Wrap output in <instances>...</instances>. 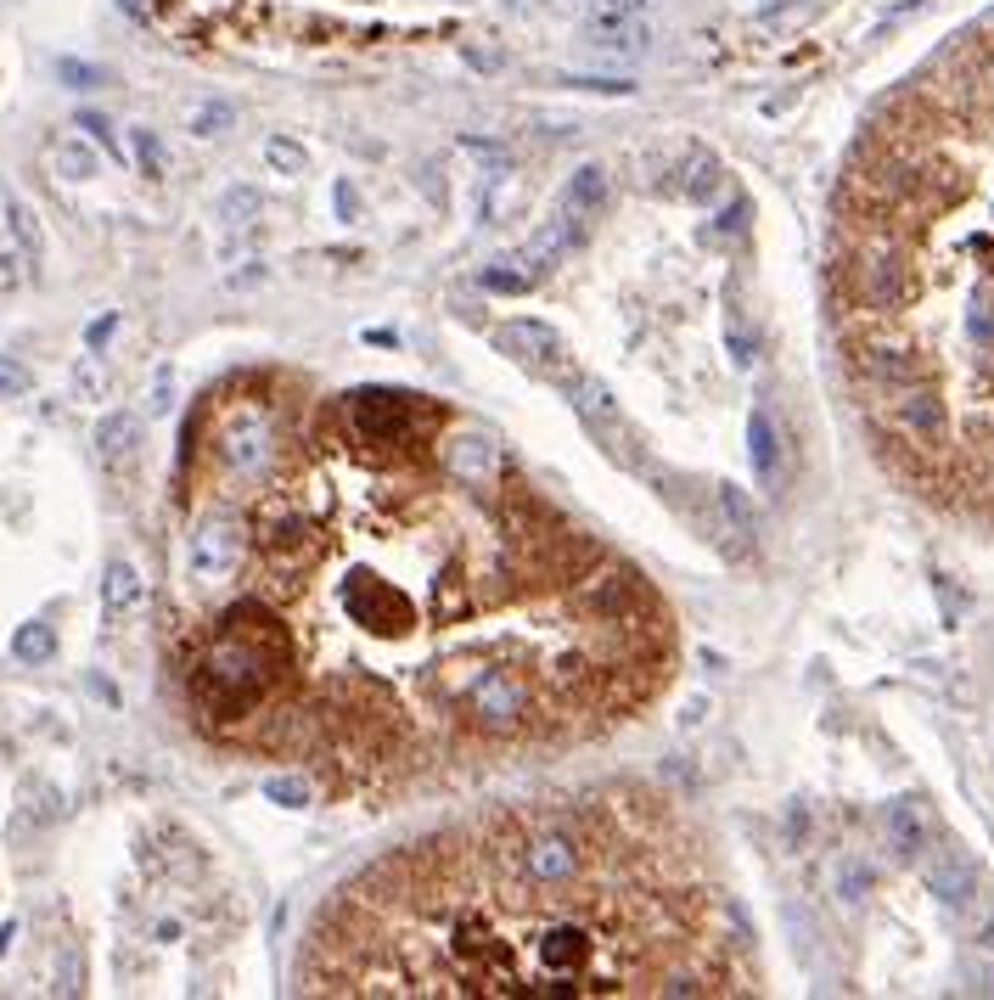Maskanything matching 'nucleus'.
Here are the masks:
<instances>
[{"mask_svg": "<svg viewBox=\"0 0 994 1000\" xmlns=\"http://www.w3.org/2000/svg\"><path fill=\"white\" fill-rule=\"evenodd\" d=\"M714 506H720V517L731 523V535H742V540L759 535V517H753V506H747V495H742V490L720 484V490H714Z\"/></svg>", "mask_w": 994, "mask_h": 1000, "instance_id": "10", "label": "nucleus"}, {"mask_svg": "<svg viewBox=\"0 0 994 1000\" xmlns=\"http://www.w3.org/2000/svg\"><path fill=\"white\" fill-rule=\"evenodd\" d=\"M219 220H225V225H248V220H259V192H248V186L225 192V198H219Z\"/></svg>", "mask_w": 994, "mask_h": 1000, "instance_id": "17", "label": "nucleus"}, {"mask_svg": "<svg viewBox=\"0 0 994 1000\" xmlns=\"http://www.w3.org/2000/svg\"><path fill=\"white\" fill-rule=\"evenodd\" d=\"M742 220H747V203H731V209H725V220H720V236L742 231Z\"/></svg>", "mask_w": 994, "mask_h": 1000, "instance_id": "25", "label": "nucleus"}, {"mask_svg": "<svg viewBox=\"0 0 994 1000\" xmlns=\"http://www.w3.org/2000/svg\"><path fill=\"white\" fill-rule=\"evenodd\" d=\"M264 798L281 804V809H304V804H309V782H304V776H270V782H264Z\"/></svg>", "mask_w": 994, "mask_h": 1000, "instance_id": "16", "label": "nucleus"}, {"mask_svg": "<svg viewBox=\"0 0 994 1000\" xmlns=\"http://www.w3.org/2000/svg\"><path fill=\"white\" fill-rule=\"evenodd\" d=\"M79 124H84V130H90V135H102V141H108V147H113V135H108V119H97V113H84V119H79Z\"/></svg>", "mask_w": 994, "mask_h": 1000, "instance_id": "26", "label": "nucleus"}, {"mask_svg": "<svg viewBox=\"0 0 994 1000\" xmlns=\"http://www.w3.org/2000/svg\"><path fill=\"white\" fill-rule=\"evenodd\" d=\"M484 288H489V293H529L534 276H529L523 265L506 259V265H484Z\"/></svg>", "mask_w": 994, "mask_h": 1000, "instance_id": "14", "label": "nucleus"}, {"mask_svg": "<svg viewBox=\"0 0 994 1000\" xmlns=\"http://www.w3.org/2000/svg\"><path fill=\"white\" fill-rule=\"evenodd\" d=\"M495 349L500 355H511L517 366H529L534 377H545V383H574V360H567V344H562V332L556 326H545V321H506V326H495Z\"/></svg>", "mask_w": 994, "mask_h": 1000, "instance_id": "4", "label": "nucleus"}, {"mask_svg": "<svg viewBox=\"0 0 994 1000\" xmlns=\"http://www.w3.org/2000/svg\"><path fill=\"white\" fill-rule=\"evenodd\" d=\"M680 192H686L691 203H708V198L720 192V164H714V158H691V180L680 186Z\"/></svg>", "mask_w": 994, "mask_h": 1000, "instance_id": "15", "label": "nucleus"}, {"mask_svg": "<svg viewBox=\"0 0 994 1000\" xmlns=\"http://www.w3.org/2000/svg\"><path fill=\"white\" fill-rule=\"evenodd\" d=\"M153 411H169V371H158V394H153Z\"/></svg>", "mask_w": 994, "mask_h": 1000, "instance_id": "27", "label": "nucleus"}, {"mask_svg": "<svg viewBox=\"0 0 994 1000\" xmlns=\"http://www.w3.org/2000/svg\"><path fill=\"white\" fill-rule=\"evenodd\" d=\"M264 164H270L275 175H304V164H309V158H304V147H298V141H287V135H270V141H264Z\"/></svg>", "mask_w": 994, "mask_h": 1000, "instance_id": "13", "label": "nucleus"}, {"mask_svg": "<svg viewBox=\"0 0 994 1000\" xmlns=\"http://www.w3.org/2000/svg\"><path fill=\"white\" fill-rule=\"evenodd\" d=\"M888 832H893V843H899V849H916V843H922V827H916V816H911L905 804H893V809H888Z\"/></svg>", "mask_w": 994, "mask_h": 1000, "instance_id": "20", "label": "nucleus"}, {"mask_svg": "<svg viewBox=\"0 0 994 1000\" xmlns=\"http://www.w3.org/2000/svg\"><path fill=\"white\" fill-rule=\"evenodd\" d=\"M97 450H102V461H129V456L140 450V416L108 411L102 427H97Z\"/></svg>", "mask_w": 994, "mask_h": 1000, "instance_id": "6", "label": "nucleus"}, {"mask_svg": "<svg viewBox=\"0 0 994 1000\" xmlns=\"http://www.w3.org/2000/svg\"><path fill=\"white\" fill-rule=\"evenodd\" d=\"M57 74H63V79H68L74 90H90V85H102V74H97V68H90V63H74V57H63V63H57Z\"/></svg>", "mask_w": 994, "mask_h": 1000, "instance_id": "23", "label": "nucleus"}, {"mask_svg": "<svg viewBox=\"0 0 994 1000\" xmlns=\"http://www.w3.org/2000/svg\"><path fill=\"white\" fill-rule=\"evenodd\" d=\"M601 203H607V169H596V164L574 169V180H567V192H562V209L579 214V220H590Z\"/></svg>", "mask_w": 994, "mask_h": 1000, "instance_id": "8", "label": "nucleus"}, {"mask_svg": "<svg viewBox=\"0 0 994 1000\" xmlns=\"http://www.w3.org/2000/svg\"><path fill=\"white\" fill-rule=\"evenodd\" d=\"M135 158H140V169H147L153 180L163 175V147H158V135H153V130H135Z\"/></svg>", "mask_w": 994, "mask_h": 1000, "instance_id": "21", "label": "nucleus"}, {"mask_svg": "<svg viewBox=\"0 0 994 1000\" xmlns=\"http://www.w3.org/2000/svg\"><path fill=\"white\" fill-rule=\"evenodd\" d=\"M29 366L18 360V355H0V400H18V394H29Z\"/></svg>", "mask_w": 994, "mask_h": 1000, "instance_id": "19", "label": "nucleus"}, {"mask_svg": "<svg viewBox=\"0 0 994 1000\" xmlns=\"http://www.w3.org/2000/svg\"><path fill=\"white\" fill-rule=\"evenodd\" d=\"M219 484L248 495V591L180 652L219 742L399 793L601 737L675 675L669 602L450 400H287L270 461Z\"/></svg>", "mask_w": 994, "mask_h": 1000, "instance_id": "1", "label": "nucleus"}, {"mask_svg": "<svg viewBox=\"0 0 994 1000\" xmlns=\"http://www.w3.org/2000/svg\"><path fill=\"white\" fill-rule=\"evenodd\" d=\"M747 456H753V472H759V479H776L781 439H776V416H770L765 405L747 416Z\"/></svg>", "mask_w": 994, "mask_h": 1000, "instance_id": "7", "label": "nucleus"}, {"mask_svg": "<svg viewBox=\"0 0 994 1000\" xmlns=\"http://www.w3.org/2000/svg\"><path fill=\"white\" fill-rule=\"evenodd\" d=\"M52 164H57L68 180H90V175H97V153L79 147V141H57V147H52Z\"/></svg>", "mask_w": 994, "mask_h": 1000, "instance_id": "12", "label": "nucleus"}, {"mask_svg": "<svg viewBox=\"0 0 994 1000\" xmlns=\"http://www.w3.org/2000/svg\"><path fill=\"white\" fill-rule=\"evenodd\" d=\"M102 607L118 618L129 607H140V574L129 562H108V580H102Z\"/></svg>", "mask_w": 994, "mask_h": 1000, "instance_id": "9", "label": "nucleus"}, {"mask_svg": "<svg viewBox=\"0 0 994 1000\" xmlns=\"http://www.w3.org/2000/svg\"><path fill=\"white\" fill-rule=\"evenodd\" d=\"M230 119H236V113H230L225 102H208V108H197V113H192V130H197V135H219Z\"/></svg>", "mask_w": 994, "mask_h": 1000, "instance_id": "22", "label": "nucleus"}, {"mask_svg": "<svg viewBox=\"0 0 994 1000\" xmlns=\"http://www.w3.org/2000/svg\"><path fill=\"white\" fill-rule=\"evenodd\" d=\"M304 995L702 1000L759 989L702 832L607 782L416 838L354 872L309 928Z\"/></svg>", "mask_w": 994, "mask_h": 1000, "instance_id": "2", "label": "nucleus"}, {"mask_svg": "<svg viewBox=\"0 0 994 1000\" xmlns=\"http://www.w3.org/2000/svg\"><path fill=\"white\" fill-rule=\"evenodd\" d=\"M567 394H574V411L585 416V427H590L596 439H607L612 456H624L630 467H641V450H635V439L624 434L619 400L607 394V383H596V377H574V383H567Z\"/></svg>", "mask_w": 994, "mask_h": 1000, "instance_id": "5", "label": "nucleus"}, {"mask_svg": "<svg viewBox=\"0 0 994 1000\" xmlns=\"http://www.w3.org/2000/svg\"><path fill=\"white\" fill-rule=\"evenodd\" d=\"M7 214H12V231H18L23 254H29V259H39V243H45V236H39V220L29 214V203H18V198H12V203H7Z\"/></svg>", "mask_w": 994, "mask_h": 1000, "instance_id": "18", "label": "nucleus"}, {"mask_svg": "<svg viewBox=\"0 0 994 1000\" xmlns=\"http://www.w3.org/2000/svg\"><path fill=\"white\" fill-rule=\"evenodd\" d=\"M113 326H118V315H102L97 326H90V332H84V338H90V349H102V344L113 338Z\"/></svg>", "mask_w": 994, "mask_h": 1000, "instance_id": "24", "label": "nucleus"}, {"mask_svg": "<svg viewBox=\"0 0 994 1000\" xmlns=\"http://www.w3.org/2000/svg\"><path fill=\"white\" fill-rule=\"evenodd\" d=\"M826 315L882 472L994 535V18L860 124L832 198Z\"/></svg>", "mask_w": 994, "mask_h": 1000, "instance_id": "3", "label": "nucleus"}, {"mask_svg": "<svg viewBox=\"0 0 994 1000\" xmlns=\"http://www.w3.org/2000/svg\"><path fill=\"white\" fill-rule=\"evenodd\" d=\"M12 658H18V663H45V658H57L52 625H23V630L12 636Z\"/></svg>", "mask_w": 994, "mask_h": 1000, "instance_id": "11", "label": "nucleus"}]
</instances>
